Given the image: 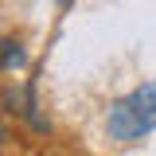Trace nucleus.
Returning a JSON list of instances; mask_svg holds the SVG:
<instances>
[{"label": "nucleus", "mask_w": 156, "mask_h": 156, "mask_svg": "<svg viewBox=\"0 0 156 156\" xmlns=\"http://www.w3.org/2000/svg\"><path fill=\"white\" fill-rule=\"evenodd\" d=\"M27 66V51L20 39H0V70H20Z\"/></svg>", "instance_id": "2"}, {"label": "nucleus", "mask_w": 156, "mask_h": 156, "mask_svg": "<svg viewBox=\"0 0 156 156\" xmlns=\"http://www.w3.org/2000/svg\"><path fill=\"white\" fill-rule=\"evenodd\" d=\"M152 129H156V82H140L136 90L117 98L105 113V133L121 144H133Z\"/></svg>", "instance_id": "1"}]
</instances>
